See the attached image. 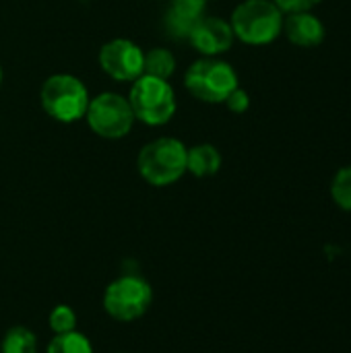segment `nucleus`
<instances>
[{"label":"nucleus","instance_id":"obj_11","mask_svg":"<svg viewBox=\"0 0 351 353\" xmlns=\"http://www.w3.org/2000/svg\"><path fill=\"white\" fill-rule=\"evenodd\" d=\"M285 37L300 48H314L321 46L327 29L323 25V21L312 14L310 10L304 12H290L288 17H283V29Z\"/></svg>","mask_w":351,"mask_h":353},{"label":"nucleus","instance_id":"obj_18","mask_svg":"<svg viewBox=\"0 0 351 353\" xmlns=\"http://www.w3.org/2000/svg\"><path fill=\"white\" fill-rule=\"evenodd\" d=\"M223 103L228 105L230 112H234V114H244V112L250 108V97H248V93H246L244 89L236 87V89L225 97Z\"/></svg>","mask_w":351,"mask_h":353},{"label":"nucleus","instance_id":"obj_7","mask_svg":"<svg viewBox=\"0 0 351 353\" xmlns=\"http://www.w3.org/2000/svg\"><path fill=\"white\" fill-rule=\"evenodd\" d=\"M85 120L97 137L116 141L130 132L134 114L126 97L106 91L89 99Z\"/></svg>","mask_w":351,"mask_h":353},{"label":"nucleus","instance_id":"obj_14","mask_svg":"<svg viewBox=\"0 0 351 353\" xmlns=\"http://www.w3.org/2000/svg\"><path fill=\"white\" fill-rule=\"evenodd\" d=\"M0 350L2 353H37V337L25 327H12L6 331Z\"/></svg>","mask_w":351,"mask_h":353},{"label":"nucleus","instance_id":"obj_4","mask_svg":"<svg viewBox=\"0 0 351 353\" xmlns=\"http://www.w3.org/2000/svg\"><path fill=\"white\" fill-rule=\"evenodd\" d=\"M184 85L188 93L199 101L223 103L225 97L238 87V74L230 62L203 56L188 66Z\"/></svg>","mask_w":351,"mask_h":353},{"label":"nucleus","instance_id":"obj_19","mask_svg":"<svg viewBox=\"0 0 351 353\" xmlns=\"http://www.w3.org/2000/svg\"><path fill=\"white\" fill-rule=\"evenodd\" d=\"M281 12H304V10H312L317 4H321L323 0H273Z\"/></svg>","mask_w":351,"mask_h":353},{"label":"nucleus","instance_id":"obj_2","mask_svg":"<svg viewBox=\"0 0 351 353\" xmlns=\"http://www.w3.org/2000/svg\"><path fill=\"white\" fill-rule=\"evenodd\" d=\"M230 25L240 41L265 46L281 35L283 12L273 0H244L234 8Z\"/></svg>","mask_w":351,"mask_h":353},{"label":"nucleus","instance_id":"obj_6","mask_svg":"<svg viewBox=\"0 0 351 353\" xmlns=\"http://www.w3.org/2000/svg\"><path fill=\"white\" fill-rule=\"evenodd\" d=\"M153 302V290L147 279L139 275H122L114 279L103 294L106 312L118 323H132L141 319Z\"/></svg>","mask_w":351,"mask_h":353},{"label":"nucleus","instance_id":"obj_15","mask_svg":"<svg viewBox=\"0 0 351 353\" xmlns=\"http://www.w3.org/2000/svg\"><path fill=\"white\" fill-rule=\"evenodd\" d=\"M46 353H93L91 341L77 331L54 335V339L48 343Z\"/></svg>","mask_w":351,"mask_h":353},{"label":"nucleus","instance_id":"obj_3","mask_svg":"<svg viewBox=\"0 0 351 353\" xmlns=\"http://www.w3.org/2000/svg\"><path fill=\"white\" fill-rule=\"evenodd\" d=\"M87 87L72 74H52L43 81L39 101L43 112L62 124H72L85 118L89 105Z\"/></svg>","mask_w":351,"mask_h":353},{"label":"nucleus","instance_id":"obj_1","mask_svg":"<svg viewBox=\"0 0 351 353\" xmlns=\"http://www.w3.org/2000/svg\"><path fill=\"white\" fill-rule=\"evenodd\" d=\"M141 178L151 186H170L186 174V147L174 137L147 143L137 157Z\"/></svg>","mask_w":351,"mask_h":353},{"label":"nucleus","instance_id":"obj_16","mask_svg":"<svg viewBox=\"0 0 351 353\" xmlns=\"http://www.w3.org/2000/svg\"><path fill=\"white\" fill-rule=\"evenodd\" d=\"M331 196L343 211H351V165L341 168L331 182Z\"/></svg>","mask_w":351,"mask_h":353},{"label":"nucleus","instance_id":"obj_12","mask_svg":"<svg viewBox=\"0 0 351 353\" xmlns=\"http://www.w3.org/2000/svg\"><path fill=\"white\" fill-rule=\"evenodd\" d=\"M221 168V153L211 143H199L186 149V172L194 178L215 176Z\"/></svg>","mask_w":351,"mask_h":353},{"label":"nucleus","instance_id":"obj_13","mask_svg":"<svg viewBox=\"0 0 351 353\" xmlns=\"http://www.w3.org/2000/svg\"><path fill=\"white\" fill-rule=\"evenodd\" d=\"M174 72H176V56L170 50H166V48H153V50L145 52V58H143V74H149V77L168 81Z\"/></svg>","mask_w":351,"mask_h":353},{"label":"nucleus","instance_id":"obj_10","mask_svg":"<svg viewBox=\"0 0 351 353\" xmlns=\"http://www.w3.org/2000/svg\"><path fill=\"white\" fill-rule=\"evenodd\" d=\"M207 14V0H170L163 25L174 39H188L194 25Z\"/></svg>","mask_w":351,"mask_h":353},{"label":"nucleus","instance_id":"obj_5","mask_svg":"<svg viewBox=\"0 0 351 353\" xmlns=\"http://www.w3.org/2000/svg\"><path fill=\"white\" fill-rule=\"evenodd\" d=\"M126 99L132 108L134 120H141L147 126L168 124L176 114V93L163 79L141 74L132 81Z\"/></svg>","mask_w":351,"mask_h":353},{"label":"nucleus","instance_id":"obj_17","mask_svg":"<svg viewBox=\"0 0 351 353\" xmlns=\"http://www.w3.org/2000/svg\"><path fill=\"white\" fill-rule=\"evenodd\" d=\"M50 329L54 331V335H62V333H70L77 331V314L70 306H56L50 312Z\"/></svg>","mask_w":351,"mask_h":353},{"label":"nucleus","instance_id":"obj_9","mask_svg":"<svg viewBox=\"0 0 351 353\" xmlns=\"http://www.w3.org/2000/svg\"><path fill=\"white\" fill-rule=\"evenodd\" d=\"M199 54L209 58H219L234 43L232 25L219 17H203L186 39Z\"/></svg>","mask_w":351,"mask_h":353},{"label":"nucleus","instance_id":"obj_8","mask_svg":"<svg viewBox=\"0 0 351 353\" xmlns=\"http://www.w3.org/2000/svg\"><path fill=\"white\" fill-rule=\"evenodd\" d=\"M145 52L126 37L110 39L99 50V66L114 81L132 83L143 74Z\"/></svg>","mask_w":351,"mask_h":353},{"label":"nucleus","instance_id":"obj_20","mask_svg":"<svg viewBox=\"0 0 351 353\" xmlns=\"http://www.w3.org/2000/svg\"><path fill=\"white\" fill-rule=\"evenodd\" d=\"M0 85H2V66H0Z\"/></svg>","mask_w":351,"mask_h":353}]
</instances>
